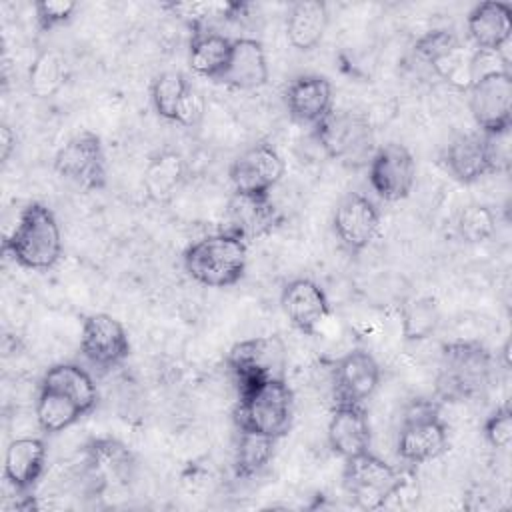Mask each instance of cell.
<instances>
[{"label":"cell","mask_w":512,"mask_h":512,"mask_svg":"<svg viewBox=\"0 0 512 512\" xmlns=\"http://www.w3.org/2000/svg\"><path fill=\"white\" fill-rule=\"evenodd\" d=\"M2 250L26 270L54 268L62 258V232L54 212L42 202L22 208L16 226L4 236Z\"/></svg>","instance_id":"1"},{"label":"cell","mask_w":512,"mask_h":512,"mask_svg":"<svg viewBox=\"0 0 512 512\" xmlns=\"http://www.w3.org/2000/svg\"><path fill=\"white\" fill-rule=\"evenodd\" d=\"M186 274L208 288H228L246 274L248 242L224 230L192 242L182 256Z\"/></svg>","instance_id":"2"},{"label":"cell","mask_w":512,"mask_h":512,"mask_svg":"<svg viewBox=\"0 0 512 512\" xmlns=\"http://www.w3.org/2000/svg\"><path fill=\"white\" fill-rule=\"evenodd\" d=\"M490 374L492 356L480 342L454 340L442 346L436 372V392L448 402L470 400L488 388Z\"/></svg>","instance_id":"3"},{"label":"cell","mask_w":512,"mask_h":512,"mask_svg":"<svg viewBox=\"0 0 512 512\" xmlns=\"http://www.w3.org/2000/svg\"><path fill=\"white\" fill-rule=\"evenodd\" d=\"M294 394L286 380H268L238 390L234 422L238 430L280 440L292 426Z\"/></svg>","instance_id":"4"},{"label":"cell","mask_w":512,"mask_h":512,"mask_svg":"<svg viewBox=\"0 0 512 512\" xmlns=\"http://www.w3.org/2000/svg\"><path fill=\"white\" fill-rule=\"evenodd\" d=\"M314 134L332 160L350 168L368 164L376 150L372 124L360 112L332 110L314 128Z\"/></svg>","instance_id":"5"},{"label":"cell","mask_w":512,"mask_h":512,"mask_svg":"<svg viewBox=\"0 0 512 512\" xmlns=\"http://www.w3.org/2000/svg\"><path fill=\"white\" fill-rule=\"evenodd\" d=\"M342 482L356 506L364 510H380L404 486V474L384 458L368 452L344 460Z\"/></svg>","instance_id":"6"},{"label":"cell","mask_w":512,"mask_h":512,"mask_svg":"<svg viewBox=\"0 0 512 512\" xmlns=\"http://www.w3.org/2000/svg\"><path fill=\"white\" fill-rule=\"evenodd\" d=\"M226 366L238 386L246 388L268 380H286L288 348L278 334L254 336L236 342L226 354Z\"/></svg>","instance_id":"7"},{"label":"cell","mask_w":512,"mask_h":512,"mask_svg":"<svg viewBox=\"0 0 512 512\" xmlns=\"http://www.w3.org/2000/svg\"><path fill=\"white\" fill-rule=\"evenodd\" d=\"M448 448V428L436 404L418 400L402 418L396 452L406 464H426L440 458Z\"/></svg>","instance_id":"8"},{"label":"cell","mask_w":512,"mask_h":512,"mask_svg":"<svg viewBox=\"0 0 512 512\" xmlns=\"http://www.w3.org/2000/svg\"><path fill=\"white\" fill-rule=\"evenodd\" d=\"M502 134L468 132L456 136L444 150V166L462 184H472L482 176L494 174L508 162V150L500 146Z\"/></svg>","instance_id":"9"},{"label":"cell","mask_w":512,"mask_h":512,"mask_svg":"<svg viewBox=\"0 0 512 512\" xmlns=\"http://www.w3.org/2000/svg\"><path fill=\"white\" fill-rule=\"evenodd\" d=\"M54 170L84 190H102L106 186V154L100 136L90 130L72 136L56 152Z\"/></svg>","instance_id":"10"},{"label":"cell","mask_w":512,"mask_h":512,"mask_svg":"<svg viewBox=\"0 0 512 512\" xmlns=\"http://www.w3.org/2000/svg\"><path fill=\"white\" fill-rule=\"evenodd\" d=\"M468 106L480 132L506 134L512 126V74L494 72L472 82Z\"/></svg>","instance_id":"11"},{"label":"cell","mask_w":512,"mask_h":512,"mask_svg":"<svg viewBox=\"0 0 512 512\" xmlns=\"http://www.w3.org/2000/svg\"><path fill=\"white\" fill-rule=\"evenodd\" d=\"M368 182L384 202L408 198L416 180V162L404 144L388 142L376 146L368 160Z\"/></svg>","instance_id":"12"},{"label":"cell","mask_w":512,"mask_h":512,"mask_svg":"<svg viewBox=\"0 0 512 512\" xmlns=\"http://www.w3.org/2000/svg\"><path fill=\"white\" fill-rule=\"evenodd\" d=\"M80 352L96 368H116L130 356L128 332L112 314H90L82 322Z\"/></svg>","instance_id":"13"},{"label":"cell","mask_w":512,"mask_h":512,"mask_svg":"<svg viewBox=\"0 0 512 512\" xmlns=\"http://www.w3.org/2000/svg\"><path fill=\"white\" fill-rule=\"evenodd\" d=\"M286 164L272 144L260 142L244 150L230 164L228 176L234 192L270 196L272 188L282 180Z\"/></svg>","instance_id":"14"},{"label":"cell","mask_w":512,"mask_h":512,"mask_svg":"<svg viewBox=\"0 0 512 512\" xmlns=\"http://www.w3.org/2000/svg\"><path fill=\"white\" fill-rule=\"evenodd\" d=\"M332 228L346 250L362 252L380 234V210L368 196L348 192L336 204Z\"/></svg>","instance_id":"15"},{"label":"cell","mask_w":512,"mask_h":512,"mask_svg":"<svg viewBox=\"0 0 512 512\" xmlns=\"http://www.w3.org/2000/svg\"><path fill=\"white\" fill-rule=\"evenodd\" d=\"M380 364L362 348L346 352L334 364V398L336 402L364 404L380 386Z\"/></svg>","instance_id":"16"},{"label":"cell","mask_w":512,"mask_h":512,"mask_svg":"<svg viewBox=\"0 0 512 512\" xmlns=\"http://www.w3.org/2000/svg\"><path fill=\"white\" fill-rule=\"evenodd\" d=\"M280 306L290 324L306 336H314L330 316V300L326 292L310 278L290 280L282 288Z\"/></svg>","instance_id":"17"},{"label":"cell","mask_w":512,"mask_h":512,"mask_svg":"<svg viewBox=\"0 0 512 512\" xmlns=\"http://www.w3.org/2000/svg\"><path fill=\"white\" fill-rule=\"evenodd\" d=\"M326 434L332 452L344 460L368 452L372 428L364 404L336 402L328 418Z\"/></svg>","instance_id":"18"},{"label":"cell","mask_w":512,"mask_h":512,"mask_svg":"<svg viewBox=\"0 0 512 512\" xmlns=\"http://www.w3.org/2000/svg\"><path fill=\"white\" fill-rule=\"evenodd\" d=\"M284 104L296 122L316 128L334 110L332 84L320 74H300L286 86Z\"/></svg>","instance_id":"19"},{"label":"cell","mask_w":512,"mask_h":512,"mask_svg":"<svg viewBox=\"0 0 512 512\" xmlns=\"http://www.w3.org/2000/svg\"><path fill=\"white\" fill-rule=\"evenodd\" d=\"M228 232L240 236L242 240H256L272 232L282 220L270 196H254L234 192L226 208Z\"/></svg>","instance_id":"20"},{"label":"cell","mask_w":512,"mask_h":512,"mask_svg":"<svg viewBox=\"0 0 512 512\" xmlns=\"http://www.w3.org/2000/svg\"><path fill=\"white\" fill-rule=\"evenodd\" d=\"M466 30L476 50L502 52L512 36V6L500 0L476 4L466 18Z\"/></svg>","instance_id":"21"},{"label":"cell","mask_w":512,"mask_h":512,"mask_svg":"<svg viewBox=\"0 0 512 512\" xmlns=\"http://www.w3.org/2000/svg\"><path fill=\"white\" fill-rule=\"evenodd\" d=\"M268 76L270 68L262 42L248 36L234 38L232 54L220 82L238 90H254L264 86Z\"/></svg>","instance_id":"22"},{"label":"cell","mask_w":512,"mask_h":512,"mask_svg":"<svg viewBox=\"0 0 512 512\" xmlns=\"http://www.w3.org/2000/svg\"><path fill=\"white\" fill-rule=\"evenodd\" d=\"M46 468V446L40 438H14L4 452V480L16 492H30Z\"/></svg>","instance_id":"23"},{"label":"cell","mask_w":512,"mask_h":512,"mask_svg":"<svg viewBox=\"0 0 512 512\" xmlns=\"http://www.w3.org/2000/svg\"><path fill=\"white\" fill-rule=\"evenodd\" d=\"M232 42L234 38H228L216 30L192 32L188 44V66L194 74L220 82L232 54Z\"/></svg>","instance_id":"24"},{"label":"cell","mask_w":512,"mask_h":512,"mask_svg":"<svg viewBox=\"0 0 512 512\" xmlns=\"http://www.w3.org/2000/svg\"><path fill=\"white\" fill-rule=\"evenodd\" d=\"M328 6L320 0L294 2L286 16V38L302 52L314 50L328 28Z\"/></svg>","instance_id":"25"},{"label":"cell","mask_w":512,"mask_h":512,"mask_svg":"<svg viewBox=\"0 0 512 512\" xmlns=\"http://www.w3.org/2000/svg\"><path fill=\"white\" fill-rule=\"evenodd\" d=\"M186 178V160L176 150H160L152 154L144 168V190L152 202H168Z\"/></svg>","instance_id":"26"},{"label":"cell","mask_w":512,"mask_h":512,"mask_svg":"<svg viewBox=\"0 0 512 512\" xmlns=\"http://www.w3.org/2000/svg\"><path fill=\"white\" fill-rule=\"evenodd\" d=\"M40 386H46V388L66 394L86 414H90L98 404V388H96L94 378L82 366L72 364V362H60V364L50 366L44 372Z\"/></svg>","instance_id":"27"},{"label":"cell","mask_w":512,"mask_h":512,"mask_svg":"<svg viewBox=\"0 0 512 512\" xmlns=\"http://www.w3.org/2000/svg\"><path fill=\"white\" fill-rule=\"evenodd\" d=\"M34 416L46 434H56L74 426L80 418L86 416V412L66 394L40 386L34 404Z\"/></svg>","instance_id":"28"},{"label":"cell","mask_w":512,"mask_h":512,"mask_svg":"<svg viewBox=\"0 0 512 512\" xmlns=\"http://www.w3.org/2000/svg\"><path fill=\"white\" fill-rule=\"evenodd\" d=\"M276 442L278 440L270 436L238 430L234 448V474L238 478H252L260 474L274 458Z\"/></svg>","instance_id":"29"},{"label":"cell","mask_w":512,"mask_h":512,"mask_svg":"<svg viewBox=\"0 0 512 512\" xmlns=\"http://www.w3.org/2000/svg\"><path fill=\"white\" fill-rule=\"evenodd\" d=\"M66 58L58 50H42L28 68V90L36 98H52L66 82Z\"/></svg>","instance_id":"30"},{"label":"cell","mask_w":512,"mask_h":512,"mask_svg":"<svg viewBox=\"0 0 512 512\" xmlns=\"http://www.w3.org/2000/svg\"><path fill=\"white\" fill-rule=\"evenodd\" d=\"M190 90H192V84L182 72L170 70V72L158 74L150 86V100L156 114L168 122L178 124L182 104Z\"/></svg>","instance_id":"31"},{"label":"cell","mask_w":512,"mask_h":512,"mask_svg":"<svg viewBox=\"0 0 512 512\" xmlns=\"http://www.w3.org/2000/svg\"><path fill=\"white\" fill-rule=\"evenodd\" d=\"M400 324H402V336L408 342H420L430 338L440 326L438 302L430 296L412 298L402 308Z\"/></svg>","instance_id":"32"},{"label":"cell","mask_w":512,"mask_h":512,"mask_svg":"<svg viewBox=\"0 0 512 512\" xmlns=\"http://www.w3.org/2000/svg\"><path fill=\"white\" fill-rule=\"evenodd\" d=\"M90 464L96 474H100V480L112 478H126L132 468V454L128 448L116 440H94L88 446Z\"/></svg>","instance_id":"33"},{"label":"cell","mask_w":512,"mask_h":512,"mask_svg":"<svg viewBox=\"0 0 512 512\" xmlns=\"http://www.w3.org/2000/svg\"><path fill=\"white\" fill-rule=\"evenodd\" d=\"M472 52L462 42L436 60H432L428 66L434 70L436 76H440L446 84L460 92H468L472 86Z\"/></svg>","instance_id":"34"},{"label":"cell","mask_w":512,"mask_h":512,"mask_svg":"<svg viewBox=\"0 0 512 512\" xmlns=\"http://www.w3.org/2000/svg\"><path fill=\"white\" fill-rule=\"evenodd\" d=\"M456 232L468 244L486 242L496 232V214L484 204H470L458 214Z\"/></svg>","instance_id":"35"},{"label":"cell","mask_w":512,"mask_h":512,"mask_svg":"<svg viewBox=\"0 0 512 512\" xmlns=\"http://www.w3.org/2000/svg\"><path fill=\"white\" fill-rule=\"evenodd\" d=\"M460 38L446 28H434L424 32L416 44H414V52L420 60H424L426 64H430L432 60H436L438 56H442L444 52H448L450 48L458 46Z\"/></svg>","instance_id":"36"},{"label":"cell","mask_w":512,"mask_h":512,"mask_svg":"<svg viewBox=\"0 0 512 512\" xmlns=\"http://www.w3.org/2000/svg\"><path fill=\"white\" fill-rule=\"evenodd\" d=\"M76 8L78 4L72 0H40L34 4V18L38 28L48 32L66 24L74 16Z\"/></svg>","instance_id":"37"},{"label":"cell","mask_w":512,"mask_h":512,"mask_svg":"<svg viewBox=\"0 0 512 512\" xmlns=\"http://www.w3.org/2000/svg\"><path fill=\"white\" fill-rule=\"evenodd\" d=\"M484 438L492 448L506 450L512 444V410L508 404L496 408L482 426Z\"/></svg>","instance_id":"38"},{"label":"cell","mask_w":512,"mask_h":512,"mask_svg":"<svg viewBox=\"0 0 512 512\" xmlns=\"http://www.w3.org/2000/svg\"><path fill=\"white\" fill-rule=\"evenodd\" d=\"M204 116V100L200 96V92L192 86V90L188 92L184 104H182V110H180V116H178V124L180 126H186V128H192L196 124H200Z\"/></svg>","instance_id":"39"},{"label":"cell","mask_w":512,"mask_h":512,"mask_svg":"<svg viewBox=\"0 0 512 512\" xmlns=\"http://www.w3.org/2000/svg\"><path fill=\"white\" fill-rule=\"evenodd\" d=\"M14 150H16V134L8 124H2V128H0V158H2V162H8Z\"/></svg>","instance_id":"40"}]
</instances>
